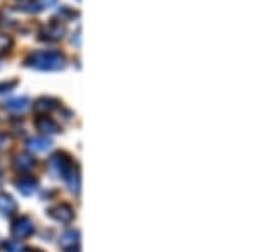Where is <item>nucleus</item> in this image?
I'll return each mask as SVG.
<instances>
[{
	"label": "nucleus",
	"instance_id": "obj_1",
	"mask_svg": "<svg viewBox=\"0 0 254 252\" xmlns=\"http://www.w3.org/2000/svg\"><path fill=\"white\" fill-rule=\"evenodd\" d=\"M47 166H49L51 175L58 176V178L65 176L66 173L69 171V169L75 168V164H73L71 159H69L68 156L63 154V153H56V154L51 156L49 161H47Z\"/></svg>",
	"mask_w": 254,
	"mask_h": 252
},
{
	"label": "nucleus",
	"instance_id": "obj_2",
	"mask_svg": "<svg viewBox=\"0 0 254 252\" xmlns=\"http://www.w3.org/2000/svg\"><path fill=\"white\" fill-rule=\"evenodd\" d=\"M47 215H49L51 218H54L56 222H61V224H69V222L75 218L73 206L68 205V203H60V205L53 206V208L47 210Z\"/></svg>",
	"mask_w": 254,
	"mask_h": 252
},
{
	"label": "nucleus",
	"instance_id": "obj_3",
	"mask_svg": "<svg viewBox=\"0 0 254 252\" xmlns=\"http://www.w3.org/2000/svg\"><path fill=\"white\" fill-rule=\"evenodd\" d=\"M34 232V224L29 217H19L14 220L12 224V233L19 239H25V237L32 235Z\"/></svg>",
	"mask_w": 254,
	"mask_h": 252
},
{
	"label": "nucleus",
	"instance_id": "obj_4",
	"mask_svg": "<svg viewBox=\"0 0 254 252\" xmlns=\"http://www.w3.org/2000/svg\"><path fill=\"white\" fill-rule=\"evenodd\" d=\"M80 242V232L78 230H73V229H68L61 233L60 237V246L63 247L65 251H69V249H75Z\"/></svg>",
	"mask_w": 254,
	"mask_h": 252
},
{
	"label": "nucleus",
	"instance_id": "obj_5",
	"mask_svg": "<svg viewBox=\"0 0 254 252\" xmlns=\"http://www.w3.org/2000/svg\"><path fill=\"white\" fill-rule=\"evenodd\" d=\"M16 188L22 195H32L38 190V180L32 176H21L19 180L16 181Z\"/></svg>",
	"mask_w": 254,
	"mask_h": 252
},
{
	"label": "nucleus",
	"instance_id": "obj_6",
	"mask_svg": "<svg viewBox=\"0 0 254 252\" xmlns=\"http://www.w3.org/2000/svg\"><path fill=\"white\" fill-rule=\"evenodd\" d=\"M17 212V202L9 193H0V213L3 217H10Z\"/></svg>",
	"mask_w": 254,
	"mask_h": 252
},
{
	"label": "nucleus",
	"instance_id": "obj_7",
	"mask_svg": "<svg viewBox=\"0 0 254 252\" xmlns=\"http://www.w3.org/2000/svg\"><path fill=\"white\" fill-rule=\"evenodd\" d=\"M51 147V140L46 137H32L27 140V149L32 153H44Z\"/></svg>",
	"mask_w": 254,
	"mask_h": 252
},
{
	"label": "nucleus",
	"instance_id": "obj_8",
	"mask_svg": "<svg viewBox=\"0 0 254 252\" xmlns=\"http://www.w3.org/2000/svg\"><path fill=\"white\" fill-rule=\"evenodd\" d=\"M65 181H66V186H68V190L71 191V193H78L80 191V173L76 171L75 168L69 169L68 173L63 176Z\"/></svg>",
	"mask_w": 254,
	"mask_h": 252
},
{
	"label": "nucleus",
	"instance_id": "obj_9",
	"mask_svg": "<svg viewBox=\"0 0 254 252\" xmlns=\"http://www.w3.org/2000/svg\"><path fill=\"white\" fill-rule=\"evenodd\" d=\"M34 164L36 161L31 156H17V158H14V168L17 171H29V169L34 168Z\"/></svg>",
	"mask_w": 254,
	"mask_h": 252
},
{
	"label": "nucleus",
	"instance_id": "obj_10",
	"mask_svg": "<svg viewBox=\"0 0 254 252\" xmlns=\"http://www.w3.org/2000/svg\"><path fill=\"white\" fill-rule=\"evenodd\" d=\"M36 125H38L39 131L46 132V134H56L58 131H60V127H58L56 122H53L51 118L47 117H41L38 118V122H36Z\"/></svg>",
	"mask_w": 254,
	"mask_h": 252
},
{
	"label": "nucleus",
	"instance_id": "obj_11",
	"mask_svg": "<svg viewBox=\"0 0 254 252\" xmlns=\"http://www.w3.org/2000/svg\"><path fill=\"white\" fill-rule=\"evenodd\" d=\"M3 249H5V252H25L27 251V247H25L21 240L10 239V240H7V242L3 244Z\"/></svg>",
	"mask_w": 254,
	"mask_h": 252
},
{
	"label": "nucleus",
	"instance_id": "obj_12",
	"mask_svg": "<svg viewBox=\"0 0 254 252\" xmlns=\"http://www.w3.org/2000/svg\"><path fill=\"white\" fill-rule=\"evenodd\" d=\"M3 146V137H0V147Z\"/></svg>",
	"mask_w": 254,
	"mask_h": 252
},
{
	"label": "nucleus",
	"instance_id": "obj_13",
	"mask_svg": "<svg viewBox=\"0 0 254 252\" xmlns=\"http://www.w3.org/2000/svg\"><path fill=\"white\" fill-rule=\"evenodd\" d=\"M34 252H43V251H34Z\"/></svg>",
	"mask_w": 254,
	"mask_h": 252
}]
</instances>
